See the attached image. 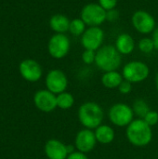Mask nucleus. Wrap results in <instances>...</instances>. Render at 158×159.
Masks as SVG:
<instances>
[{
	"instance_id": "obj_27",
	"label": "nucleus",
	"mask_w": 158,
	"mask_h": 159,
	"mask_svg": "<svg viewBox=\"0 0 158 159\" xmlns=\"http://www.w3.org/2000/svg\"><path fill=\"white\" fill-rule=\"evenodd\" d=\"M120 17V13L116 8L106 11V20L110 22H115Z\"/></svg>"
},
{
	"instance_id": "obj_13",
	"label": "nucleus",
	"mask_w": 158,
	"mask_h": 159,
	"mask_svg": "<svg viewBox=\"0 0 158 159\" xmlns=\"http://www.w3.org/2000/svg\"><path fill=\"white\" fill-rule=\"evenodd\" d=\"M20 74L28 82L38 81L43 75L41 65L34 60L27 59L20 62Z\"/></svg>"
},
{
	"instance_id": "obj_20",
	"label": "nucleus",
	"mask_w": 158,
	"mask_h": 159,
	"mask_svg": "<svg viewBox=\"0 0 158 159\" xmlns=\"http://www.w3.org/2000/svg\"><path fill=\"white\" fill-rule=\"evenodd\" d=\"M132 110L134 112V115L138 118H142V119H143L144 116L151 111L150 106L147 103V102L142 99H137L133 102Z\"/></svg>"
},
{
	"instance_id": "obj_30",
	"label": "nucleus",
	"mask_w": 158,
	"mask_h": 159,
	"mask_svg": "<svg viewBox=\"0 0 158 159\" xmlns=\"http://www.w3.org/2000/svg\"><path fill=\"white\" fill-rule=\"evenodd\" d=\"M156 88L158 92V73L156 74Z\"/></svg>"
},
{
	"instance_id": "obj_14",
	"label": "nucleus",
	"mask_w": 158,
	"mask_h": 159,
	"mask_svg": "<svg viewBox=\"0 0 158 159\" xmlns=\"http://www.w3.org/2000/svg\"><path fill=\"white\" fill-rule=\"evenodd\" d=\"M45 154L48 159H67L69 156L67 145L56 139L47 142L45 144Z\"/></svg>"
},
{
	"instance_id": "obj_6",
	"label": "nucleus",
	"mask_w": 158,
	"mask_h": 159,
	"mask_svg": "<svg viewBox=\"0 0 158 159\" xmlns=\"http://www.w3.org/2000/svg\"><path fill=\"white\" fill-rule=\"evenodd\" d=\"M80 18L88 27L101 26L106 20V10L98 3H88L82 7Z\"/></svg>"
},
{
	"instance_id": "obj_23",
	"label": "nucleus",
	"mask_w": 158,
	"mask_h": 159,
	"mask_svg": "<svg viewBox=\"0 0 158 159\" xmlns=\"http://www.w3.org/2000/svg\"><path fill=\"white\" fill-rule=\"evenodd\" d=\"M81 59L82 61L85 64H92L95 63V60H96V51L95 50H91V49H85L81 55Z\"/></svg>"
},
{
	"instance_id": "obj_22",
	"label": "nucleus",
	"mask_w": 158,
	"mask_h": 159,
	"mask_svg": "<svg viewBox=\"0 0 158 159\" xmlns=\"http://www.w3.org/2000/svg\"><path fill=\"white\" fill-rule=\"evenodd\" d=\"M138 48H139L140 51H142V53H145V54L151 53V52H153L154 49H156L154 41L150 37L142 38L138 43Z\"/></svg>"
},
{
	"instance_id": "obj_3",
	"label": "nucleus",
	"mask_w": 158,
	"mask_h": 159,
	"mask_svg": "<svg viewBox=\"0 0 158 159\" xmlns=\"http://www.w3.org/2000/svg\"><path fill=\"white\" fill-rule=\"evenodd\" d=\"M121 63V54L118 52L115 46L105 45L96 51L95 64L103 73L117 71Z\"/></svg>"
},
{
	"instance_id": "obj_9",
	"label": "nucleus",
	"mask_w": 158,
	"mask_h": 159,
	"mask_svg": "<svg viewBox=\"0 0 158 159\" xmlns=\"http://www.w3.org/2000/svg\"><path fill=\"white\" fill-rule=\"evenodd\" d=\"M104 41V32L100 26L88 27L81 35V45L85 49L97 51L102 47Z\"/></svg>"
},
{
	"instance_id": "obj_29",
	"label": "nucleus",
	"mask_w": 158,
	"mask_h": 159,
	"mask_svg": "<svg viewBox=\"0 0 158 159\" xmlns=\"http://www.w3.org/2000/svg\"><path fill=\"white\" fill-rule=\"evenodd\" d=\"M152 39L154 41V44H155V48L156 49L158 50V26L155 29V31L153 32V36H152Z\"/></svg>"
},
{
	"instance_id": "obj_28",
	"label": "nucleus",
	"mask_w": 158,
	"mask_h": 159,
	"mask_svg": "<svg viewBox=\"0 0 158 159\" xmlns=\"http://www.w3.org/2000/svg\"><path fill=\"white\" fill-rule=\"evenodd\" d=\"M67 159H88V157L87 154H84V153L79 152V151L76 150L75 152L70 154L68 156Z\"/></svg>"
},
{
	"instance_id": "obj_7",
	"label": "nucleus",
	"mask_w": 158,
	"mask_h": 159,
	"mask_svg": "<svg viewBox=\"0 0 158 159\" xmlns=\"http://www.w3.org/2000/svg\"><path fill=\"white\" fill-rule=\"evenodd\" d=\"M71 42L65 34H55L52 35L47 44L49 55L57 60L63 59L70 51Z\"/></svg>"
},
{
	"instance_id": "obj_8",
	"label": "nucleus",
	"mask_w": 158,
	"mask_h": 159,
	"mask_svg": "<svg viewBox=\"0 0 158 159\" xmlns=\"http://www.w3.org/2000/svg\"><path fill=\"white\" fill-rule=\"evenodd\" d=\"M131 23L135 30L142 34L153 33L156 28V22L154 16L145 10H137L131 17Z\"/></svg>"
},
{
	"instance_id": "obj_26",
	"label": "nucleus",
	"mask_w": 158,
	"mask_h": 159,
	"mask_svg": "<svg viewBox=\"0 0 158 159\" xmlns=\"http://www.w3.org/2000/svg\"><path fill=\"white\" fill-rule=\"evenodd\" d=\"M118 90L121 94H124V95L129 94L132 91V83L124 79L122 83L120 84V86L118 87Z\"/></svg>"
},
{
	"instance_id": "obj_2",
	"label": "nucleus",
	"mask_w": 158,
	"mask_h": 159,
	"mask_svg": "<svg viewBox=\"0 0 158 159\" xmlns=\"http://www.w3.org/2000/svg\"><path fill=\"white\" fill-rule=\"evenodd\" d=\"M152 127H150L143 119H134L126 129L128 141L136 147H145L149 145L153 140Z\"/></svg>"
},
{
	"instance_id": "obj_24",
	"label": "nucleus",
	"mask_w": 158,
	"mask_h": 159,
	"mask_svg": "<svg viewBox=\"0 0 158 159\" xmlns=\"http://www.w3.org/2000/svg\"><path fill=\"white\" fill-rule=\"evenodd\" d=\"M143 120L150 126V127H154L158 124V113L156 111H153L151 110L143 118Z\"/></svg>"
},
{
	"instance_id": "obj_18",
	"label": "nucleus",
	"mask_w": 158,
	"mask_h": 159,
	"mask_svg": "<svg viewBox=\"0 0 158 159\" xmlns=\"http://www.w3.org/2000/svg\"><path fill=\"white\" fill-rule=\"evenodd\" d=\"M124 80V77L122 74H120L118 71H111V72H105L101 78V82L103 87L109 89H118L122 81Z\"/></svg>"
},
{
	"instance_id": "obj_21",
	"label": "nucleus",
	"mask_w": 158,
	"mask_h": 159,
	"mask_svg": "<svg viewBox=\"0 0 158 159\" xmlns=\"http://www.w3.org/2000/svg\"><path fill=\"white\" fill-rule=\"evenodd\" d=\"M87 30V24L83 21L81 18L73 19L70 21L69 32L74 36H81Z\"/></svg>"
},
{
	"instance_id": "obj_19",
	"label": "nucleus",
	"mask_w": 158,
	"mask_h": 159,
	"mask_svg": "<svg viewBox=\"0 0 158 159\" xmlns=\"http://www.w3.org/2000/svg\"><path fill=\"white\" fill-rule=\"evenodd\" d=\"M74 104V98L69 92H62L57 95V107L62 110L71 109Z\"/></svg>"
},
{
	"instance_id": "obj_10",
	"label": "nucleus",
	"mask_w": 158,
	"mask_h": 159,
	"mask_svg": "<svg viewBox=\"0 0 158 159\" xmlns=\"http://www.w3.org/2000/svg\"><path fill=\"white\" fill-rule=\"evenodd\" d=\"M45 82L47 89L55 95L66 91L68 87V78L64 72L60 69L50 70L46 76Z\"/></svg>"
},
{
	"instance_id": "obj_5",
	"label": "nucleus",
	"mask_w": 158,
	"mask_h": 159,
	"mask_svg": "<svg viewBox=\"0 0 158 159\" xmlns=\"http://www.w3.org/2000/svg\"><path fill=\"white\" fill-rule=\"evenodd\" d=\"M150 75L149 66L141 61H131L128 62L122 69V75L125 80L137 84L143 82Z\"/></svg>"
},
{
	"instance_id": "obj_16",
	"label": "nucleus",
	"mask_w": 158,
	"mask_h": 159,
	"mask_svg": "<svg viewBox=\"0 0 158 159\" xmlns=\"http://www.w3.org/2000/svg\"><path fill=\"white\" fill-rule=\"evenodd\" d=\"M94 133H95L97 142L104 145L112 143L115 137V132L114 129L109 125L102 124L96 129H94Z\"/></svg>"
},
{
	"instance_id": "obj_4",
	"label": "nucleus",
	"mask_w": 158,
	"mask_h": 159,
	"mask_svg": "<svg viewBox=\"0 0 158 159\" xmlns=\"http://www.w3.org/2000/svg\"><path fill=\"white\" fill-rule=\"evenodd\" d=\"M134 116L135 115L132 107L122 102L112 105L108 111L110 122L119 128H127L134 120Z\"/></svg>"
},
{
	"instance_id": "obj_11",
	"label": "nucleus",
	"mask_w": 158,
	"mask_h": 159,
	"mask_svg": "<svg viewBox=\"0 0 158 159\" xmlns=\"http://www.w3.org/2000/svg\"><path fill=\"white\" fill-rule=\"evenodd\" d=\"M97 143L94 130L88 129L79 130L74 138V145L76 150L84 154L90 153L95 148Z\"/></svg>"
},
{
	"instance_id": "obj_17",
	"label": "nucleus",
	"mask_w": 158,
	"mask_h": 159,
	"mask_svg": "<svg viewBox=\"0 0 158 159\" xmlns=\"http://www.w3.org/2000/svg\"><path fill=\"white\" fill-rule=\"evenodd\" d=\"M70 20L63 14H55L49 20V26L56 34H65L69 31Z\"/></svg>"
},
{
	"instance_id": "obj_12",
	"label": "nucleus",
	"mask_w": 158,
	"mask_h": 159,
	"mask_svg": "<svg viewBox=\"0 0 158 159\" xmlns=\"http://www.w3.org/2000/svg\"><path fill=\"white\" fill-rule=\"evenodd\" d=\"M34 102L38 110L44 113H50L57 108V95L47 89H41L35 92Z\"/></svg>"
},
{
	"instance_id": "obj_1",
	"label": "nucleus",
	"mask_w": 158,
	"mask_h": 159,
	"mask_svg": "<svg viewBox=\"0 0 158 159\" xmlns=\"http://www.w3.org/2000/svg\"><path fill=\"white\" fill-rule=\"evenodd\" d=\"M77 116L80 124L85 129L93 130L102 124L104 119V111L97 102H86L79 106Z\"/></svg>"
},
{
	"instance_id": "obj_15",
	"label": "nucleus",
	"mask_w": 158,
	"mask_h": 159,
	"mask_svg": "<svg viewBox=\"0 0 158 159\" xmlns=\"http://www.w3.org/2000/svg\"><path fill=\"white\" fill-rule=\"evenodd\" d=\"M115 47L121 55H129L135 49V40L129 34L123 33L116 37Z\"/></svg>"
},
{
	"instance_id": "obj_25",
	"label": "nucleus",
	"mask_w": 158,
	"mask_h": 159,
	"mask_svg": "<svg viewBox=\"0 0 158 159\" xmlns=\"http://www.w3.org/2000/svg\"><path fill=\"white\" fill-rule=\"evenodd\" d=\"M118 0H99V5L106 11L115 8Z\"/></svg>"
}]
</instances>
